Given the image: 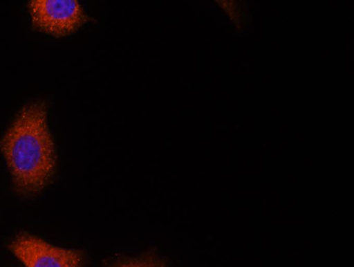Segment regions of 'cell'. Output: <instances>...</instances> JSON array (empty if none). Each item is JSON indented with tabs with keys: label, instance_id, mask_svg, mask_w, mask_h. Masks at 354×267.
<instances>
[{
	"label": "cell",
	"instance_id": "obj_1",
	"mask_svg": "<svg viewBox=\"0 0 354 267\" xmlns=\"http://www.w3.org/2000/svg\"><path fill=\"white\" fill-rule=\"evenodd\" d=\"M15 190L32 196L52 181L57 156L43 101L24 107L0 140Z\"/></svg>",
	"mask_w": 354,
	"mask_h": 267
},
{
	"label": "cell",
	"instance_id": "obj_2",
	"mask_svg": "<svg viewBox=\"0 0 354 267\" xmlns=\"http://www.w3.org/2000/svg\"><path fill=\"white\" fill-rule=\"evenodd\" d=\"M28 8L33 26L56 37L69 35L92 19L77 0H33Z\"/></svg>",
	"mask_w": 354,
	"mask_h": 267
},
{
	"label": "cell",
	"instance_id": "obj_3",
	"mask_svg": "<svg viewBox=\"0 0 354 267\" xmlns=\"http://www.w3.org/2000/svg\"><path fill=\"white\" fill-rule=\"evenodd\" d=\"M9 249L26 267H82L84 263L80 250L55 246L26 233L15 237Z\"/></svg>",
	"mask_w": 354,
	"mask_h": 267
},
{
	"label": "cell",
	"instance_id": "obj_4",
	"mask_svg": "<svg viewBox=\"0 0 354 267\" xmlns=\"http://www.w3.org/2000/svg\"><path fill=\"white\" fill-rule=\"evenodd\" d=\"M114 267H162V266L153 259L143 258L125 261Z\"/></svg>",
	"mask_w": 354,
	"mask_h": 267
}]
</instances>
